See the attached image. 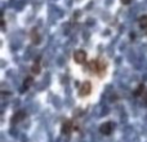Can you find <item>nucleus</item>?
<instances>
[{"mask_svg":"<svg viewBox=\"0 0 147 142\" xmlns=\"http://www.w3.org/2000/svg\"><path fill=\"white\" fill-rule=\"evenodd\" d=\"M89 70H90V72H94V74H99V75H102V74H105V71H106V62H105V60H94V61H90L88 65Z\"/></svg>","mask_w":147,"mask_h":142,"instance_id":"f257e3e1","label":"nucleus"},{"mask_svg":"<svg viewBox=\"0 0 147 142\" xmlns=\"http://www.w3.org/2000/svg\"><path fill=\"white\" fill-rule=\"evenodd\" d=\"M74 60H75L78 64H85L86 53L84 51H76L75 53H74Z\"/></svg>","mask_w":147,"mask_h":142,"instance_id":"f03ea898","label":"nucleus"},{"mask_svg":"<svg viewBox=\"0 0 147 142\" xmlns=\"http://www.w3.org/2000/svg\"><path fill=\"white\" fill-rule=\"evenodd\" d=\"M112 129H114V125H112V123H111V122H106V123H103V124L101 125V128H99V131H101L102 135H106V136H109L110 133L112 132Z\"/></svg>","mask_w":147,"mask_h":142,"instance_id":"7ed1b4c3","label":"nucleus"},{"mask_svg":"<svg viewBox=\"0 0 147 142\" xmlns=\"http://www.w3.org/2000/svg\"><path fill=\"white\" fill-rule=\"evenodd\" d=\"M92 92V84L90 81H84L80 88V96H88Z\"/></svg>","mask_w":147,"mask_h":142,"instance_id":"20e7f679","label":"nucleus"},{"mask_svg":"<svg viewBox=\"0 0 147 142\" xmlns=\"http://www.w3.org/2000/svg\"><path fill=\"white\" fill-rule=\"evenodd\" d=\"M30 38L31 40H32L34 44H39V41H40V36H39V32L36 28H32V31H31L30 34Z\"/></svg>","mask_w":147,"mask_h":142,"instance_id":"39448f33","label":"nucleus"},{"mask_svg":"<svg viewBox=\"0 0 147 142\" xmlns=\"http://www.w3.org/2000/svg\"><path fill=\"white\" fill-rule=\"evenodd\" d=\"M71 129H72V124L70 122H66V123H63V125H62V133L63 135H69L70 132H71Z\"/></svg>","mask_w":147,"mask_h":142,"instance_id":"423d86ee","label":"nucleus"},{"mask_svg":"<svg viewBox=\"0 0 147 142\" xmlns=\"http://www.w3.org/2000/svg\"><path fill=\"white\" fill-rule=\"evenodd\" d=\"M23 118H25V112H23V111H20V112H17V114H16V116L14 118H13V122H18V120H22L23 119Z\"/></svg>","mask_w":147,"mask_h":142,"instance_id":"0eeeda50","label":"nucleus"},{"mask_svg":"<svg viewBox=\"0 0 147 142\" xmlns=\"http://www.w3.org/2000/svg\"><path fill=\"white\" fill-rule=\"evenodd\" d=\"M140 26L141 27H147V16H143V17L140 18Z\"/></svg>","mask_w":147,"mask_h":142,"instance_id":"6e6552de","label":"nucleus"},{"mask_svg":"<svg viewBox=\"0 0 147 142\" xmlns=\"http://www.w3.org/2000/svg\"><path fill=\"white\" fill-rule=\"evenodd\" d=\"M130 1H132V0H121L123 4H130Z\"/></svg>","mask_w":147,"mask_h":142,"instance_id":"1a4fd4ad","label":"nucleus"}]
</instances>
